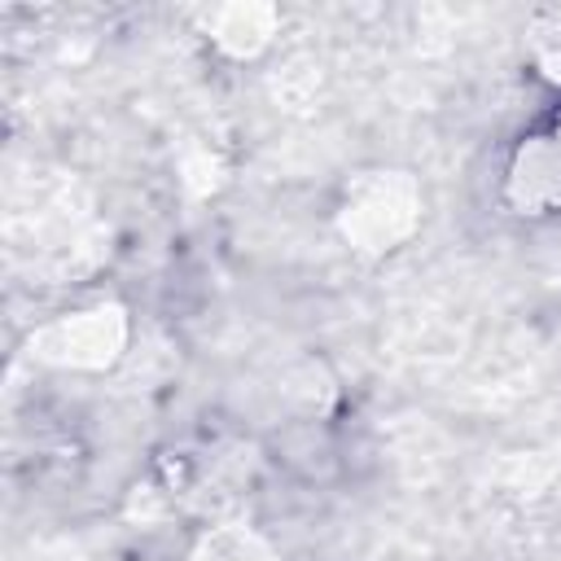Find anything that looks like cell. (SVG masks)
I'll return each instance as SVG.
<instances>
[{"label": "cell", "instance_id": "1", "mask_svg": "<svg viewBox=\"0 0 561 561\" xmlns=\"http://www.w3.org/2000/svg\"><path fill=\"white\" fill-rule=\"evenodd\" d=\"M421 228V184L408 171H364L346 184L337 232L351 250L381 259Z\"/></svg>", "mask_w": 561, "mask_h": 561}, {"label": "cell", "instance_id": "2", "mask_svg": "<svg viewBox=\"0 0 561 561\" xmlns=\"http://www.w3.org/2000/svg\"><path fill=\"white\" fill-rule=\"evenodd\" d=\"M127 333H131L127 311L118 302H96V307H83V311H70V316L39 324L26 342V351L53 368L101 373L127 351Z\"/></svg>", "mask_w": 561, "mask_h": 561}, {"label": "cell", "instance_id": "3", "mask_svg": "<svg viewBox=\"0 0 561 561\" xmlns=\"http://www.w3.org/2000/svg\"><path fill=\"white\" fill-rule=\"evenodd\" d=\"M504 202L517 215H548L561 210V114L530 131L508 162Z\"/></svg>", "mask_w": 561, "mask_h": 561}, {"label": "cell", "instance_id": "4", "mask_svg": "<svg viewBox=\"0 0 561 561\" xmlns=\"http://www.w3.org/2000/svg\"><path fill=\"white\" fill-rule=\"evenodd\" d=\"M276 22H280V13L272 9V4H219L210 18H206V26H210V39L228 53V57H259L267 44H272V35H276Z\"/></svg>", "mask_w": 561, "mask_h": 561}, {"label": "cell", "instance_id": "5", "mask_svg": "<svg viewBox=\"0 0 561 561\" xmlns=\"http://www.w3.org/2000/svg\"><path fill=\"white\" fill-rule=\"evenodd\" d=\"M184 561H276V552L250 526H215L193 543Z\"/></svg>", "mask_w": 561, "mask_h": 561}]
</instances>
